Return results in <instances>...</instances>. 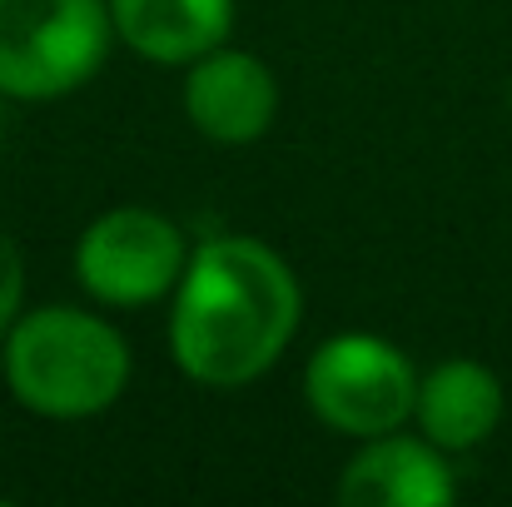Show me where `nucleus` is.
<instances>
[{"label":"nucleus","instance_id":"f257e3e1","mask_svg":"<svg viewBox=\"0 0 512 507\" xmlns=\"http://www.w3.org/2000/svg\"><path fill=\"white\" fill-rule=\"evenodd\" d=\"M299 329L294 269L259 239L219 234L204 239L170 309L174 363L204 388H244L279 363Z\"/></svg>","mask_w":512,"mask_h":507},{"label":"nucleus","instance_id":"f03ea898","mask_svg":"<svg viewBox=\"0 0 512 507\" xmlns=\"http://www.w3.org/2000/svg\"><path fill=\"white\" fill-rule=\"evenodd\" d=\"M5 383L40 418H90L125 393L130 348L100 314L70 304L30 309L5 334Z\"/></svg>","mask_w":512,"mask_h":507},{"label":"nucleus","instance_id":"7ed1b4c3","mask_svg":"<svg viewBox=\"0 0 512 507\" xmlns=\"http://www.w3.org/2000/svg\"><path fill=\"white\" fill-rule=\"evenodd\" d=\"M110 40V0H0V95H70L105 65Z\"/></svg>","mask_w":512,"mask_h":507},{"label":"nucleus","instance_id":"20e7f679","mask_svg":"<svg viewBox=\"0 0 512 507\" xmlns=\"http://www.w3.org/2000/svg\"><path fill=\"white\" fill-rule=\"evenodd\" d=\"M309 408L343 438H378L413 418L418 373L378 334H339L314 348L304 368Z\"/></svg>","mask_w":512,"mask_h":507},{"label":"nucleus","instance_id":"39448f33","mask_svg":"<svg viewBox=\"0 0 512 507\" xmlns=\"http://www.w3.org/2000/svg\"><path fill=\"white\" fill-rule=\"evenodd\" d=\"M189 254L165 214L125 204L100 214L75 244V279L110 309H145L174 294Z\"/></svg>","mask_w":512,"mask_h":507},{"label":"nucleus","instance_id":"423d86ee","mask_svg":"<svg viewBox=\"0 0 512 507\" xmlns=\"http://www.w3.org/2000/svg\"><path fill=\"white\" fill-rule=\"evenodd\" d=\"M184 115L214 145H254L279 115V80L249 50H204L184 75Z\"/></svg>","mask_w":512,"mask_h":507},{"label":"nucleus","instance_id":"0eeeda50","mask_svg":"<svg viewBox=\"0 0 512 507\" xmlns=\"http://www.w3.org/2000/svg\"><path fill=\"white\" fill-rule=\"evenodd\" d=\"M458 493L443 448L428 438L378 433L348 458L339 478V503L348 507H448Z\"/></svg>","mask_w":512,"mask_h":507},{"label":"nucleus","instance_id":"6e6552de","mask_svg":"<svg viewBox=\"0 0 512 507\" xmlns=\"http://www.w3.org/2000/svg\"><path fill=\"white\" fill-rule=\"evenodd\" d=\"M413 418H418L423 438L438 443L443 453H468L498 428L503 383L493 368H483L473 358H448L418 378Z\"/></svg>","mask_w":512,"mask_h":507},{"label":"nucleus","instance_id":"1a4fd4ad","mask_svg":"<svg viewBox=\"0 0 512 507\" xmlns=\"http://www.w3.org/2000/svg\"><path fill=\"white\" fill-rule=\"evenodd\" d=\"M110 20L135 55L155 65H189L224 45L234 0H110Z\"/></svg>","mask_w":512,"mask_h":507},{"label":"nucleus","instance_id":"9d476101","mask_svg":"<svg viewBox=\"0 0 512 507\" xmlns=\"http://www.w3.org/2000/svg\"><path fill=\"white\" fill-rule=\"evenodd\" d=\"M20 299H25V264H20L15 239L0 229V338L20 319Z\"/></svg>","mask_w":512,"mask_h":507}]
</instances>
